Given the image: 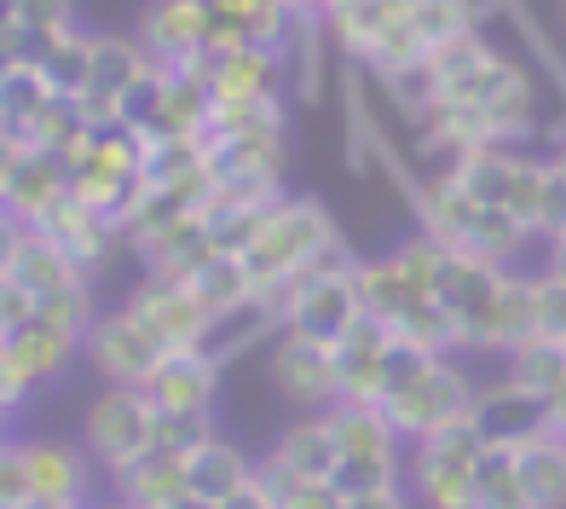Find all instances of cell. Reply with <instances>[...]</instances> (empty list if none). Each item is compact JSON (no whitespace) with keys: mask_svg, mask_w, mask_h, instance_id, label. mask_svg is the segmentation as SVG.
Here are the masks:
<instances>
[{"mask_svg":"<svg viewBox=\"0 0 566 509\" xmlns=\"http://www.w3.org/2000/svg\"><path fill=\"white\" fill-rule=\"evenodd\" d=\"M0 405L7 412H18L23 399H30L35 388H46V382H59L75 360V347H82V330L59 324L53 313H30L18 324H0Z\"/></svg>","mask_w":566,"mask_h":509,"instance_id":"1","label":"cell"},{"mask_svg":"<svg viewBox=\"0 0 566 509\" xmlns=\"http://www.w3.org/2000/svg\"><path fill=\"white\" fill-rule=\"evenodd\" d=\"M336 238L342 232H336V220H329L324 202H313V197H277L266 226H261V238L243 249V261L254 272V284H272V278L306 267L324 243H336Z\"/></svg>","mask_w":566,"mask_h":509,"instance_id":"2","label":"cell"},{"mask_svg":"<svg viewBox=\"0 0 566 509\" xmlns=\"http://www.w3.org/2000/svg\"><path fill=\"white\" fill-rule=\"evenodd\" d=\"M82 440L105 469H122V464H134L139 451L157 446V399L145 394V382H111V388L87 405Z\"/></svg>","mask_w":566,"mask_h":509,"instance_id":"3","label":"cell"},{"mask_svg":"<svg viewBox=\"0 0 566 509\" xmlns=\"http://www.w3.org/2000/svg\"><path fill=\"white\" fill-rule=\"evenodd\" d=\"M485 451V435L462 417L451 428H433V435L417 440V464H410V480L433 509H474V464Z\"/></svg>","mask_w":566,"mask_h":509,"instance_id":"4","label":"cell"},{"mask_svg":"<svg viewBox=\"0 0 566 509\" xmlns=\"http://www.w3.org/2000/svg\"><path fill=\"white\" fill-rule=\"evenodd\" d=\"M70 191H75V180H70V163L59 157V150H41L30 139H7V168H0L7 220L41 226Z\"/></svg>","mask_w":566,"mask_h":509,"instance_id":"5","label":"cell"},{"mask_svg":"<svg viewBox=\"0 0 566 509\" xmlns=\"http://www.w3.org/2000/svg\"><path fill=\"white\" fill-rule=\"evenodd\" d=\"M474 394H480L474 382L440 353V360L428 365V376H417L405 394L381 399V412L394 417L399 435H417V440H422V435H433V428H451V423L469 417V412H474Z\"/></svg>","mask_w":566,"mask_h":509,"instance_id":"6","label":"cell"},{"mask_svg":"<svg viewBox=\"0 0 566 509\" xmlns=\"http://www.w3.org/2000/svg\"><path fill=\"white\" fill-rule=\"evenodd\" d=\"M0 284H18L23 295H35V308L46 295H59L70 284H82V261L46 232V226H7V254H0Z\"/></svg>","mask_w":566,"mask_h":509,"instance_id":"7","label":"cell"},{"mask_svg":"<svg viewBox=\"0 0 566 509\" xmlns=\"http://www.w3.org/2000/svg\"><path fill=\"white\" fill-rule=\"evenodd\" d=\"M451 98H469V105L480 111V122H485V139H497V145H509V139H521V134L537 127V116H532V82L509 59H497V53L485 59V70L462 93H451Z\"/></svg>","mask_w":566,"mask_h":509,"instance_id":"8","label":"cell"},{"mask_svg":"<svg viewBox=\"0 0 566 509\" xmlns=\"http://www.w3.org/2000/svg\"><path fill=\"white\" fill-rule=\"evenodd\" d=\"M139 41L157 64H197L214 53V7L209 0H157L139 23Z\"/></svg>","mask_w":566,"mask_h":509,"instance_id":"9","label":"cell"},{"mask_svg":"<svg viewBox=\"0 0 566 509\" xmlns=\"http://www.w3.org/2000/svg\"><path fill=\"white\" fill-rule=\"evenodd\" d=\"M272 382L301 405H336L342 399V365H336V342L301 336L283 330V342L272 347Z\"/></svg>","mask_w":566,"mask_h":509,"instance_id":"10","label":"cell"},{"mask_svg":"<svg viewBox=\"0 0 566 509\" xmlns=\"http://www.w3.org/2000/svg\"><path fill=\"white\" fill-rule=\"evenodd\" d=\"M82 347H87V360H93V371L105 376V382H145L150 376V365L163 360V342L150 336V330L134 319V313H111V319H93L87 324V336H82Z\"/></svg>","mask_w":566,"mask_h":509,"instance_id":"11","label":"cell"},{"mask_svg":"<svg viewBox=\"0 0 566 509\" xmlns=\"http://www.w3.org/2000/svg\"><path fill=\"white\" fill-rule=\"evenodd\" d=\"M157 70V59L145 53V41H122V35H93V75L82 87V111L87 122H116L122 98L134 82Z\"/></svg>","mask_w":566,"mask_h":509,"instance_id":"12","label":"cell"},{"mask_svg":"<svg viewBox=\"0 0 566 509\" xmlns=\"http://www.w3.org/2000/svg\"><path fill=\"white\" fill-rule=\"evenodd\" d=\"M469 423L480 428L485 440L521 446V440L537 435V428H549L555 417H549V394H537V388H526V382L503 376V382H492V388H480V394H474Z\"/></svg>","mask_w":566,"mask_h":509,"instance_id":"13","label":"cell"},{"mask_svg":"<svg viewBox=\"0 0 566 509\" xmlns=\"http://www.w3.org/2000/svg\"><path fill=\"white\" fill-rule=\"evenodd\" d=\"M127 313H134L163 347H179V342H197L202 336V324H209V301H202L191 284L150 278V284L127 301Z\"/></svg>","mask_w":566,"mask_h":509,"instance_id":"14","label":"cell"},{"mask_svg":"<svg viewBox=\"0 0 566 509\" xmlns=\"http://www.w3.org/2000/svg\"><path fill=\"white\" fill-rule=\"evenodd\" d=\"M186 480H191V503L197 509H238V498L249 492L254 464L220 435H209L202 446L186 451Z\"/></svg>","mask_w":566,"mask_h":509,"instance_id":"15","label":"cell"},{"mask_svg":"<svg viewBox=\"0 0 566 509\" xmlns=\"http://www.w3.org/2000/svg\"><path fill=\"white\" fill-rule=\"evenodd\" d=\"M220 388V365L202 353L197 342H179L168 347L145 376V394L157 399V412H179V405H214Z\"/></svg>","mask_w":566,"mask_h":509,"instance_id":"16","label":"cell"},{"mask_svg":"<svg viewBox=\"0 0 566 509\" xmlns=\"http://www.w3.org/2000/svg\"><path fill=\"white\" fill-rule=\"evenodd\" d=\"M23 457H30V509H70L87 503V457L64 446V440H23Z\"/></svg>","mask_w":566,"mask_h":509,"instance_id":"17","label":"cell"},{"mask_svg":"<svg viewBox=\"0 0 566 509\" xmlns=\"http://www.w3.org/2000/svg\"><path fill=\"white\" fill-rule=\"evenodd\" d=\"M111 480H116V498L122 503H139V509H179V503H191L186 457L168 451V446L139 451L134 464L111 469Z\"/></svg>","mask_w":566,"mask_h":509,"instance_id":"18","label":"cell"},{"mask_svg":"<svg viewBox=\"0 0 566 509\" xmlns=\"http://www.w3.org/2000/svg\"><path fill=\"white\" fill-rule=\"evenodd\" d=\"M277 324H283L277 308H272L261 290H254V295H243V301H231V308H214L209 324H202V336H197V347L209 353L214 365H231V360H243L254 342H266Z\"/></svg>","mask_w":566,"mask_h":509,"instance_id":"19","label":"cell"},{"mask_svg":"<svg viewBox=\"0 0 566 509\" xmlns=\"http://www.w3.org/2000/svg\"><path fill=\"white\" fill-rule=\"evenodd\" d=\"M388 336L394 324H381L376 313H358V324L336 342V365H342V399H381V360H388Z\"/></svg>","mask_w":566,"mask_h":509,"instance_id":"20","label":"cell"},{"mask_svg":"<svg viewBox=\"0 0 566 509\" xmlns=\"http://www.w3.org/2000/svg\"><path fill=\"white\" fill-rule=\"evenodd\" d=\"M277 46H220L209 53V75H214V98H272L277 93Z\"/></svg>","mask_w":566,"mask_h":509,"instance_id":"21","label":"cell"},{"mask_svg":"<svg viewBox=\"0 0 566 509\" xmlns=\"http://www.w3.org/2000/svg\"><path fill=\"white\" fill-rule=\"evenodd\" d=\"M521 457V487H526V509H555L566 503V435L549 423L532 440L514 446Z\"/></svg>","mask_w":566,"mask_h":509,"instance_id":"22","label":"cell"},{"mask_svg":"<svg viewBox=\"0 0 566 509\" xmlns=\"http://www.w3.org/2000/svg\"><path fill=\"white\" fill-rule=\"evenodd\" d=\"M41 226H46V232H53V238H59V243H64V249H70L82 267H93L98 254H105V249L122 238V220H111L105 209H93V202H82L75 191H70V197H64V202H59V209L46 215Z\"/></svg>","mask_w":566,"mask_h":509,"instance_id":"23","label":"cell"},{"mask_svg":"<svg viewBox=\"0 0 566 509\" xmlns=\"http://www.w3.org/2000/svg\"><path fill=\"white\" fill-rule=\"evenodd\" d=\"M405 12H410V0H342V7L324 12V23H329V35H336V46L347 59H365Z\"/></svg>","mask_w":566,"mask_h":509,"instance_id":"24","label":"cell"},{"mask_svg":"<svg viewBox=\"0 0 566 509\" xmlns=\"http://www.w3.org/2000/svg\"><path fill=\"white\" fill-rule=\"evenodd\" d=\"M277 457H283V464H295V469H306V475H318V480H329V475H336V464H342L336 412L301 417V423L290 428V435L277 440Z\"/></svg>","mask_w":566,"mask_h":509,"instance_id":"25","label":"cell"},{"mask_svg":"<svg viewBox=\"0 0 566 509\" xmlns=\"http://www.w3.org/2000/svg\"><path fill=\"white\" fill-rule=\"evenodd\" d=\"M474 509H526L521 457H514L509 440H485L480 464H474Z\"/></svg>","mask_w":566,"mask_h":509,"instance_id":"26","label":"cell"},{"mask_svg":"<svg viewBox=\"0 0 566 509\" xmlns=\"http://www.w3.org/2000/svg\"><path fill=\"white\" fill-rule=\"evenodd\" d=\"M35 70L46 75V87H53L59 98H82L87 75H93V35H82V30H59L53 41L41 46Z\"/></svg>","mask_w":566,"mask_h":509,"instance_id":"27","label":"cell"},{"mask_svg":"<svg viewBox=\"0 0 566 509\" xmlns=\"http://www.w3.org/2000/svg\"><path fill=\"white\" fill-rule=\"evenodd\" d=\"M526 336H537V290H532V278L503 272L497 313H492V353H509L514 342H526Z\"/></svg>","mask_w":566,"mask_h":509,"instance_id":"28","label":"cell"},{"mask_svg":"<svg viewBox=\"0 0 566 509\" xmlns=\"http://www.w3.org/2000/svg\"><path fill=\"white\" fill-rule=\"evenodd\" d=\"M509 376L514 382H526V388L537 394H555L560 382H566V342L560 336H526V342H514L509 347Z\"/></svg>","mask_w":566,"mask_h":509,"instance_id":"29","label":"cell"},{"mask_svg":"<svg viewBox=\"0 0 566 509\" xmlns=\"http://www.w3.org/2000/svg\"><path fill=\"white\" fill-rule=\"evenodd\" d=\"M53 87H46V75L35 64H7V75H0V111H7V134H18V127H30L46 105H53Z\"/></svg>","mask_w":566,"mask_h":509,"instance_id":"30","label":"cell"},{"mask_svg":"<svg viewBox=\"0 0 566 509\" xmlns=\"http://www.w3.org/2000/svg\"><path fill=\"white\" fill-rule=\"evenodd\" d=\"M191 290H197L202 301H209V313H214V308H231V301L254 295L261 284H254V272H249V261H243V254L220 249V254H209V261H202V272L191 278Z\"/></svg>","mask_w":566,"mask_h":509,"instance_id":"31","label":"cell"},{"mask_svg":"<svg viewBox=\"0 0 566 509\" xmlns=\"http://www.w3.org/2000/svg\"><path fill=\"white\" fill-rule=\"evenodd\" d=\"M410 30L422 46H446L474 30V0H410Z\"/></svg>","mask_w":566,"mask_h":509,"instance_id":"32","label":"cell"},{"mask_svg":"<svg viewBox=\"0 0 566 509\" xmlns=\"http://www.w3.org/2000/svg\"><path fill=\"white\" fill-rule=\"evenodd\" d=\"M440 360V347H428V342H417V336H405V330H394L388 336V360H381V399H394V394H405L417 376H428V365ZM376 399V405H381Z\"/></svg>","mask_w":566,"mask_h":509,"instance_id":"33","label":"cell"},{"mask_svg":"<svg viewBox=\"0 0 566 509\" xmlns=\"http://www.w3.org/2000/svg\"><path fill=\"white\" fill-rule=\"evenodd\" d=\"M214 435V417H209V405H179V412H157V446L179 451L186 457L191 446H202Z\"/></svg>","mask_w":566,"mask_h":509,"instance_id":"34","label":"cell"},{"mask_svg":"<svg viewBox=\"0 0 566 509\" xmlns=\"http://www.w3.org/2000/svg\"><path fill=\"white\" fill-rule=\"evenodd\" d=\"M7 23H23L35 35H59V30H75V0H0Z\"/></svg>","mask_w":566,"mask_h":509,"instance_id":"35","label":"cell"},{"mask_svg":"<svg viewBox=\"0 0 566 509\" xmlns=\"http://www.w3.org/2000/svg\"><path fill=\"white\" fill-rule=\"evenodd\" d=\"M532 290H537V330L566 342V272H555V267L537 272Z\"/></svg>","mask_w":566,"mask_h":509,"instance_id":"36","label":"cell"},{"mask_svg":"<svg viewBox=\"0 0 566 509\" xmlns=\"http://www.w3.org/2000/svg\"><path fill=\"white\" fill-rule=\"evenodd\" d=\"M0 503L30 509V457H23V440H7V451H0Z\"/></svg>","mask_w":566,"mask_h":509,"instance_id":"37","label":"cell"},{"mask_svg":"<svg viewBox=\"0 0 566 509\" xmlns=\"http://www.w3.org/2000/svg\"><path fill=\"white\" fill-rule=\"evenodd\" d=\"M549 243H555V254H549V267H555V272H566V232H555Z\"/></svg>","mask_w":566,"mask_h":509,"instance_id":"38","label":"cell"},{"mask_svg":"<svg viewBox=\"0 0 566 509\" xmlns=\"http://www.w3.org/2000/svg\"><path fill=\"white\" fill-rule=\"evenodd\" d=\"M290 12H324V0H283Z\"/></svg>","mask_w":566,"mask_h":509,"instance_id":"39","label":"cell"},{"mask_svg":"<svg viewBox=\"0 0 566 509\" xmlns=\"http://www.w3.org/2000/svg\"><path fill=\"white\" fill-rule=\"evenodd\" d=\"M549 163H555V168H560V174H566V139H560V145H555V157H549Z\"/></svg>","mask_w":566,"mask_h":509,"instance_id":"40","label":"cell"},{"mask_svg":"<svg viewBox=\"0 0 566 509\" xmlns=\"http://www.w3.org/2000/svg\"><path fill=\"white\" fill-rule=\"evenodd\" d=\"M555 428H560V435H566V423H555Z\"/></svg>","mask_w":566,"mask_h":509,"instance_id":"41","label":"cell"}]
</instances>
